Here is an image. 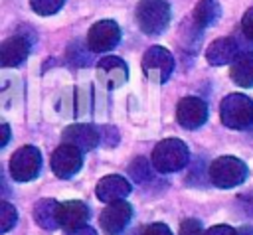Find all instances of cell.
Returning a JSON list of instances; mask_svg holds the SVG:
<instances>
[{
  "instance_id": "obj_1",
  "label": "cell",
  "mask_w": 253,
  "mask_h": 235,
  "mask_svg": "<svg viewBox=\"0 0 253 235\" xmlns=\"http://www.w3.org/2000/svg\"><path fill=\"white\" fill-rule=\"evenodd\" d=\"M136 20L142 32L158 34L168 26L170 6L164 0H140L136 8Z\"/></svg>"
},
{
  "instance_id": "obj_2",
  "label": "cell",
  "mask_w": 253,
  "mask_h": 235,
  "mask_svg": "<svg viewBox=\"0 0 253 235\" xmlns=\"http://www.w3.org/2000/svg\"><path fill=\"white\" fill-rule=\"evenodd\" d=\"M221 117L229 126H243L253 118V105L243 95H231L223 101Z\"/></svg>"
},
{
  "instance_id": "obj_3",
  "label": "cell",
  "mask_w": 253,
  "mask_h": 235,
  "mask_svg": "<svg viewBox=\"0 0 253 235\" xmlns=\"http://www.w3.org/2000/svg\"><path fill=\"white\" fill-rule=\"evenodd\" d=\"M119 41V26L113 20H103L89 30V45L93 51H107Z\"/></svg>"
},
{
  "instance_id": "obj_4",
  "label": "cell",
  "mask_w": 253,
  "mask_h": 235,
  "mask_svg": "<svg viewBox=\"0 0 253 235\" xmlns=\"http://www.w3.org/2000/svg\"><path fill=\"white\" fill-rule=\"evenodd\" d=\"M172 57L170 53L164 49V47H150L148 53L144 55V67H146V73L156 79V81H164L170 71H172Z\"/></svg>"
},
{
  "instance_id": "obj_5",
  "label": "cell",
  "mask_w": 253,
  "mask_h": 235,
  "mask_svg": "<svg viewBox=\"0 0 253 235\" xmlns=\"http://www.w3.org/2000/svg\"><path fill=\"white\" fill-rule=\"evenodd\" d=\"M208 111H206V105L198 99H184L178 107V117H180V122L184 126H198L204 122Z\"/></svg>"
},
{
  "instance_id": "obj_6",
  "label": "cell",
  "mask_w": 253,
  "mask_h": 235,
  "mask_svg": "<svg viewBox=\"0 0 253 235\" xmlns=\"http://www.w3.org/2000/svg\"><path fill=\"white\" fill-rule=\"evenodd\" d=\"M28 55V41L20 36L8 39L2 43V63L4 65H16Z\"/></svg>"
},
{
  "instance_id": "obj_7",
  "label": "cell",
  "mask_w": 253,
  "mask_h": 235,
  "mask_svg": "<svg viewBox=\"0 0 253 235\" xmlns=\"http://www.w3.org/2000/svg\"><path fill=\"white\" fill-rule=\"evenodd\" d=\"M237 53V45L233 39L225 38V39H217L210 45L208 49V59L211 63H227L233 55Z\"/></svg>"
},
{
  "instance_id": "obj_8",
  "label": "cell",
  "mask_w": 253,
  "mask_h": 235,
  "mask_svg": "<svg viewBox=\"0 0 253 235\" xmlns=\"http://www.w3.org/2000/svg\"><path fill=\"white\" fill-rule=\"evenodd\" d=\"M219 16V4L217 0H200L196 10H194V22L200 28L211 26Z\"/></svg>"
},
{
  "instance_id": "obj_9",
  "label": "cell",
  "mask_w": 253,
  "mask_h": 235,
  "mask_svg": "<svg viewBox=\"0 0 253 235\" xmlns=\"http://www.w3.org/2000/svg\"><path fill=\"white\" fill-rule=\"evenodd\" d=\"M99 71H101V75H107V85L111 87H115V85H119L123 79H125V65H123V61L121 59H115V57H109V59H103L101 63H99Z\"/></svg>"
},
{
  "instance_id": "obj_10",
  "label": "cell",
  "mask_w": 253,
  "mask_h": 235,
  "mask_svg": "<svg viewBox=\"0 0 253 235\" xmlns=\"http://www.w3.org/2000/svg\"><path fill=\"white\" fill-rule=\"evenodd\" d=\"M231 77H233L239 85H243V87L253 85V57H243V59H239V61L233 65V69H231Z\"/></svg>"
},
{
  "instance_id": "obj_11",
  "label": "cell",
  "mask_w": 253,
  "mask_h": 235,
  "mask_svg": "<svg viewBox=\"0 0 253 235\" xmlns=\"http://www.w3.org/2000/svg\"><path fill=\"white\" fill-rule=\"evenodd\" d=\"M65 0H30L32 8L42 14V16H49V14H55L61 6H63Z\"/></svg>"
},
{
  "instance_id": "obj_12",
  "label": "cell",
  "mask_w": 253,
  "mask_h": 235,
  "mask_svg": "<svg viewBox=\"0 0 253 235\" xmlns=\"http://www.w3.org/2000/svg\"><path fill=\"white\" fill-rule=\"evenodd\" d=\"M243 32L247 34V38L253 39V8H249L243 16Z\"/></svg>"
}]
</instances>
